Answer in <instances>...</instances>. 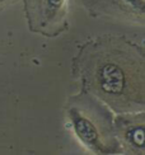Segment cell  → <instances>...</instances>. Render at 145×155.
I'll use <instances>...</instances> for the list:
<instances>
[{"mask_svg":"<svg viewBox=\"0 0 145 155\" xmlns=\"http://www.w3.org/2000/svg\"><path fill=\"white\" fill-rule=\"evenodd\" d=\"M71 120H72V126H74V131L76 134V136L80 139L83 144L92 147L93 150H98L99 147H102L99 132H98L96 125H93V122L89 118L78 113L76 111H72Z\"/></svg>","mask_w":145,"mask_h":155,"instance_id":"obj_2","label":"cell"},{"mask_svg":"<svg viewBox=\"0 0 145 155\" xmlns=\"http://www.w3.org/2000/svg\"><path fill=\"white\" fill-rule=\"evenodd\" d=\"M125 137H126V140L131 145L143 147V145H144V128H143V125L130 127L126 131Z\"/></svg>","mask_w":145,"mask_h":155,"instance_id":"obj_4","label":"cell"},{"mask_svg":"<svg viewBox=\"0 0 145 155\" xmlns=\"http://www.w3.org/2000/svg\"><path fill=\"white\" fill-rule=\"evenodd\" d=\"M126 2H129L130 4H133L134 6H139V8L143 6V0H126Z\"/></svg>","mask_w":145,"mask_h":155,"instance_id":"obj_5","label":"cell"},{"mask_svg":"<svg viewBox=\"0 0 145 155\" xmlns=\"http://www.w3.org/2000/svg\"><path fill=\"white\" fill-rule=\"evenodd\" d=\"M133 64L125 56L115 54L104 55L103 59L98 60L94 70L96 87L108 102L127 103L129 98L133 97L136 101L137 94H141L136 90V85L141 87L143 84H135Z\"/></svg>","mask_w":145,"mask_h":155,"instance_id":"obj_1","label":"cell"},{"mask_svg":"<svg viewBox=\"0 0 145 155\" xmlns=\"http://www.w3.org/2000/svg\"><path fill=\"white\" fill-rule=\"evenodd\" d=\"M6 2H8V0H0V5H3V4L6 3Z\"/></svg>","mask_w":145,"mask_h":155,"instance_id":"obj_6","label":"cell"},{"mask_svg":"<svg viewBox=\"0 0 145 155\" xmlns=\"http://www.w3.org/2000/svg\"><path fill=\"white\" fill-rule=\"evenodd\" d=\"M65 2L66 0H37L38 12L39 17L42 19V23H55L57 18L61 15Z\"/></svg>","mask_w":145,"mask_h":155,"instance_id":"obj_3","label":"cell"}]
</instances>
